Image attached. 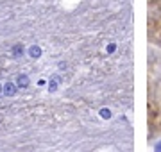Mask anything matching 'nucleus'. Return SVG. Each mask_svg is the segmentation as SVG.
Masks as SVG:
<instances>
[{
    "label": "nucleus",
    "instance_id": "423d86ee",
    "mask_svg": "<svg viewBox=\"0 0 161 152\" xmlns=\"http://www.w3.org/2000/svg\"><path fill=\"white\" fill-rule=\"evenodd\" d=\"M100 118L109 120V118H111V111H109V109H100Z\"/></svg>",
    "mask_w": 161,
    "mask_h": 152
},
{
    "label": "nucleus",
    "instance_id": "20e7f679",
    "mask_svg": "<svg viewBox=\"0 0 161 152\" xmlns=\"http://www.w3.org/2000/svg\"><path fill=\"white\" fill-rule=\"evenodd\" d=\"M16 86L18 88H27V86H29V77L27 75H18L16 77Z\"/></svg>",
    "mask_w": 161,
    "mask_h": 152
},
{
    "label": "nucleus",
    "instance_id": "0eeeda50",
    "mask_svg": "<svg viewBox=\"0 0 161 152\" xmlns=\"http://www.w3.org/2000/svg\"><path fill=\"white\" fill-rule=\"evenodd\" d=\"M113 50H115V45H113V43H111L109 47H108V52H113Z\"/></svg>",
    "mask_w": 161,
    "mask_h": 152
},
{
    "label": "nucleus",
    "instance_id": "39448f33",
    "mask_svg": "<svg viewBox=\"0 0 161 152\" xmlns=\"http://www.w3.org/2000/svg\"><path fill=\"white\" fill-rule=\"evenodd\" d=\"M59 82H61V79L59 77H52L50 81H48V91H56L59 86Z\"/></svg>",
    "mask_w": 161,
    "mask_h": 152
},
{
    "label": "nucleus",
    "instance_id": "7ed1b4c3",
    "mask_svg": "<svg viewBox=\"0 0 161 152\" xmlns=\"http://www.w3.org/2000/svg\"><path fill=\"white\" fill-rule=\"evenodd\" d=\"M23 52H25V48H23V45H22V43H16V45L13 47V50H11L13 57H22V56H23Z\"/></svg>",
    "mask_w": 161,
    "mask_h": 152
},
{
    "label": "nucleus",
    "instance_id": "f03ea898",
    "mask_svg": "<svg viewBox=\"0 0 161 152\" xmlns=\"http://www.w3.org/2000/svg\"><path fill=\"white\" fill-rule=\"evenodd\" d=\"M41 52H43V50H41L40 45H32V47L29 48V56L32 59H40L41 57Z\"/></svg>",
    "mask_w": 161,
    "mask_h": 152
},
{
    "label": "nucleus",
    "instance_id": "6e6552de",
    "mask_svg": "<svg viewBox=\"0 0 161 152\" xmlns=\"http://www.w3.org/2000/svg\"><path fill=\"white\" fill-rule=\"evenodd\" d=\"M0 93H2V84H0Z\"/></svg>",
    "mask_w": 161,
    "mask_h": 152
},
{
    "label": "nucleus",
    "instance_id": "f257e3e1",
    "mask_svg": "<svg viewBox=\"0 0 161 152\" xmlns=\"http://www.w3.org/2000/svg\"><path fill=\"white\" fill-rule=\"evenodd\" d=\"M16 90H18V86L14 84V82H6V84L2 86V91H4V95H7V97L16 95Z\"/></svg>",
    "mask_w": 161,
    "mask_h": 152
}]
</instances>
